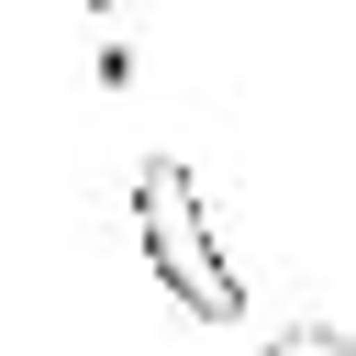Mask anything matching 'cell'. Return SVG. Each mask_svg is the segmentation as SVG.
<instances>
[{"label": "cell", "mask_w": 356, "mask_h": 356, "mask_svg": "<svg viewBox=\"0 0 356 356\" xmlns=\"http://www.w3.org/2000/svg\"><path fill=\"white\" fill-rule=\"evenodd\" d=\"M267 356H356V334H334V323H289V334H267Z\"/></svg>", "instance_id": "7a4b0ae2"}, {"label": "cell", "mask_w": 356, "mask_h": 356, "mask_svg": "<svg viewBox=\"0 0 356 356\" xmlns=\"http://www.w3.org/2000/svg\"><path fill=\"white\" fill-rule=\"evenodd\" d=\"M134 245H145L156 289H167L189 323H245V278H234V256H222V234H211V211H200V178H189L178 156H145V167H134Z\"/></svg>", "instance_id": "6da1fadb"}]
</instances>
